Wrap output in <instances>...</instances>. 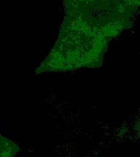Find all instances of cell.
I'll use <instances>...</instances> for the list:
<instances>
[{"label":"cell","mask_w":140,"mask_h":157,"mask_svg":"<svg viewBox=\"0 0 140 157\" xmlns=\"http://www.w3.org/2000/svg\"><path fill=\"white\" fill-rule=\"evenodd\" d=\"M111 40L81 17L65 12L58 39L44 67L54 70L100 68Z\"/></svg>","instance_id":"1"},{"label":"cell","mask_w":140,"mask_h":157,"mask_svg":"<svg viewBox=\"0 0 140 157\" xmlns=\"http://www.w3.org/2000/svg\"><path fill=\"white\" fill-rule=\"evenodd\" d=\"M129 5L136 8L137 7H140V0H125Z\"/></svg>","instance_id":"3"},{"label":"cell","mask_w":140,"mask_h":157,"mask_svg":"<svg viewBox=\"0 0 140 157\" xmlns=\"http://www.w3.org/2000/svg\"><path fill=\"white\" fill-rule=\"evenodd\" d=\"M65 12L76 14L112 39L132 25L135 9L125 0H63Z\"/></svg>","instance_id":"2"},{"label":"cell","mask_w":140,"mask_h":157,"mask_svg":"<svg viewBox=\"0 0 140 157\" xmlns=\"http://www.w3.org/2000/svg\"><path fill=\"white\" fill-rule=\"evenodd\" d=\"M138 131L140 132V118L139 119V121H138Z\"/></svg>","instance_id":"4"}]
</instances>
